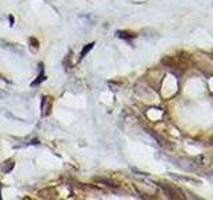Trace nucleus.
<instances>
[{
	"instance_id": "obj_1",
	"label": "nucleus",
	"mask_w": 213,
	"mask_h": 200,
	"mask_svg": "<svg viewBox=\"0 0 213 200\" xmlns=\"http://www.w3.org/2000/svg\"><path fill=\"white\" fill-rule=\"evenodd\" d=\"M51 107H52V99L49 96H44L41 100V115L47 116L51 113Z\"/></svg>"
},
{
	"instance_id": "obj_2",
	"label": "nucleus",
	"mask_w": 213,
	"mask_h": 200,
	"mask_svg": "<svg viewBox=\"0 0 213 200\" xmlns=\"http://www.w3.org/2000/svg\"><path fill=\"white\" fill-rule=\"evenodd\" d=\"M13 165H15V163H13V160H12V159H8L7 161H5L4 164L1 165V169H3V172H4V173H8V172H11V171H12V168H13Z\"/></svg>"
},
{
	"instance_id": "obj_3",
	"label": "nucleus",
	"mask_w": 213,
	"mask_h": 200,
	"mask_svg": "<svg viewBox=\"0 0 213 200\" xmlns=\"http://www.w3.org/2000/svg\"><path fill=\"white\" fill-rule=\"evenodd\" d=\"M116 36L117 37H120V39H125V40H128V39H132L135 35H132V33H129V32H125V31H117L116 32Z\"/></svg>"
},
{
	"instance_id": "obj_4",
	"label": "nucleus",
	"mask_w": 213,
	"mask_h": 200,
	"mask_svg": "<svg viewBox=\"0 0 213 200\" xmlns=\"http://www.w3.org/2000/svg\"><path fill=\"white\" fill-rule=\"evenodd\" d=\"M44 79H45V75H44V72L41 71V72L39 73V76H37V79H36V80H33V81L31 83V87H36V85H39Z\"/></svg>"
},
{
	"instance_id": "obj_5",
	"label": "nucleus",
	"mask_w": 213,
	"mask_h": 200,
	"mask_svg": "<svg viewBox=\"0 0 213 200\" xmlns=\"http://www.w3.org/2000/svg\"><path fill=\"white\" fill-rule=\"evenodd\" d=\"M93 45H95V43H89V44H87V45H85V47L83 48L81 53H80V57H81V59L84 57V56L87 55V53L89 52V51H91V49H92V48H93Z\"/></svg>"
},
{
	"instance_id": "obj_6",
	"label": "nucleus",
	"mask_w": 213,
	"mask_h": 200,
	"mask_svg": "<svg viewBox=\"0 0 213 200\" xmlns=\"http://www.w3.org/2000/svg\"><path fill=\"white\" fill-rule=\"evenodd\" d=\"M29 44H31V48L33 47V51L39 49V41H37L35 37H29Z\"/></svg>"
},
{
	"instance_id": "obj_7",
	"label": "nucleus",
	"mask_w": 213,
	"mask_h": 200,
	"mask_svg": "<svg viewBox=\"0 0 213 200\" xmlns=\"http://www.w3.org/2000/svg\"><path fill=\"white\" fill-rule=\"evenodd\" d=\"M8 19H9V24H11V25H13V21H15V17H13L12 15H11Z\"/></svg>"
},
{
	"instance_id": "obj_8",
	"label": "nucleus",
	"mask_w": 213,
	"mask_h": 200,
	"mask_svg": "<svg viewBox=\"0 0 213 200\" xmlns=\"http://www.w3.org/2000/svg\"><path fill=\"white\" fill-rule=\"evenodd\" d=\"M5 96H7V93H5V92H3V91H0V99L5 97Z\"/></svg>"
}]
</instances>
